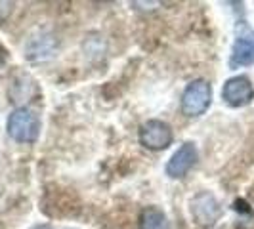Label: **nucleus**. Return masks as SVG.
<instances>
[{"instance_id":"nucleus-1","label":"nucleus","mask_w":254,"mask_h":229,"mask_svg":"<svg viewBox=\"0 0 254 229\" xmlns=\"http://www.w3.org/2000/svg\"><path fill=\"white\" fill-rule=\"evenodd\" d=\"M212 103V86L208 80L197 78L190 82L180 100V109L186 116H201Z\"/></svg>"},{"instance_id":"nucleus-2","label":"nucleus","mask_w":254,"mask_h":229,"mask_svg":"<svg viewBox=\"0 0 254 229\" xmlns=\"http://www.w3.org/2000/svg\"><path fill=\"white\" fill-rule=\"evenodd\" d=\"M6 130H8L10 138L19 143H35L40 134V120L31 109L19 107L10 113Z\"/></svg>"},{"instance_id":"nucleus-3","label":"nucleus","mask_w":254,"mask_h":229,"mask_svg":"<svg viewBox=\"0 0 254 229\" xmlns=\"http://www.w3.org/2000/svg\"><path fill=\"white\" fill-rule=\"evenodd\" d=\"M138 140H140L141 147H145L149 151H163L172 143L174 132H172L168 122L159 120V118H151L140 126Z\"/></svg>"},{"instance_id":"nucleus-4","label":"nucleus","mask_w":254,"mask_h":229,"mask_svg":"<svg viewBox=\"0 0 254 229\" xmlns=\"http://www.w3.org/2000/svg\"><path fill=\"white\" fill-rule=\"evenodd\" d=\"M222 100L233 109L251 105L254 100V86L251 82V78L245 75L228 78L224 82V86H222Z\"/></svg>"},{"instance_id":"nucleus-5","label":"nucleus","mask_w":254,"mask_h":229,"mask_svg":"<svg viewBox=\"0 0 254 229\" xmlns=\"http://www.w3.org/2000/svg\"><path fill=\"white\" fill-rule=\"evenodd\" d=\"M199 161V151H197V145L193 141H186L178 147V151L174 153L168 163H166V176L172 179H180L184 176H188L193 166L197 165Z\"/></svg>"},{"instance_id":"nucleus-6","label":"nucleus","mask_w":254,"mask_h":229,"mask_svg":"<svg viewBox=\"0 0 254 229\" xmlns=\"http://www.w3.org/2000/svg\"><path fill=\"white\" fill-rule=\"evenodd\" d=\"M191 214L197 220L199 226L208 228V226H212L218 218H220L222 208H220V203H218V199L212 193L203 191V193H199L191 201Z\"/></svg>"},{"instance_id":"nucleus-7","label":"nucleus","mask_w":254,"mask_h":229,"mask_svg":"<svg viewBox=\"0 0 254 229\" xmlns=\"http://www.w3.org/2000/svg\"><path fill=\"white\" fill-rule=\"evenodd\" d=\"M229 65L231 67H249L254 65V33L245 31L235 38L231 56H229Z\"/></svg>"},{"instance_id":"nucleus-8","label":"nucleus","mask_w":254,"mask_h":229,"mask_svg":"<svg viewBox=\"0 0 254 229\" xmlns=\"http://www.w3.org/2000/svg\"><path fill=\"white\" fill-rule=\"evenodd\" d=\"M138 228L140 229H170V224H168V218H166V214L161 208H157V206H147V208L141 210Z\"/></svg>"},{"instance_id":"nucleus-9","label":"nucleus","mask_w":254,"mask_h":229,"mask_svg":"<svg viewBox=\"0 0 254 229\" xmlns=\"http://www.w3.org/2000/svg\"><path fill=\"white\" fill-rule=\"evenodd\" d=\"M12 8H13V2H0V23L12 13Z\"/></svg>"},{"instance_id":"nucleus-10","label":"nucleus","mask_w":254,"mask_h":229,"mask_svg":"<svg viewBox=\"0 0 254 229\" xmlns=\"http://www.w3.org/2000/svg\"><path fill=\"white\" fill-rule=\"evenodd\" d=\"M35 229H54L52 226H48V224H42V226H37Z\"/></svg>"}]
</instances>
